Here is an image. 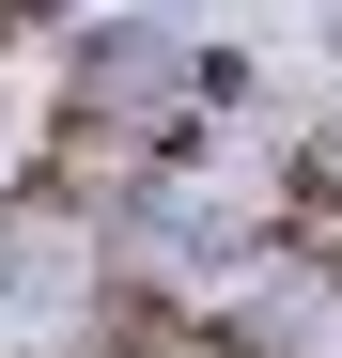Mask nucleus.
<instances>
[{"label": "nucleus", "mask_w": 342, "mask_h": 358, "mask_svg": "<svg viewBox=\"0 0 342 358\" xmlns=\"http://www.w3.org/2000/svg\"><path fill=\"white\" fill-rule=\"evenodd\" d=\"M78 358H94V343H78Z\"/></svg>", "instance_id": "7ed1b4c3"}, {"label": "nucleus", "mask_w": 342, "mask_h": 358, "mask_svg": "<svg viewBox=\"0 0 342 358\" xmlns=\"http://www.w3.org/2000/svg\"><path fill=\"white\" fill-rule=\"evenodd\" d=\"M0 31H31V0H0Z\"/></svg>", "instance_id": "f03ea898"}, {"label": "nucleus", "mask_w": 342, "mask_h": 358, "mask_svg": "<svg viewBox=\"0 0 342 358\" xmlns=\"http://www.w3.org/2000/svg\"><path fill=\"white\" fill-rule=\"evenodd\" d=\"M94 358H218V327H187V312L140 296V280H109V296H94Z\"/></svg>", "instance_id": "f257e3e1"}]
</instances>
